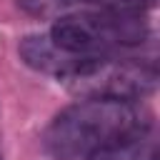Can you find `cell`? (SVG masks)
Segmentation results:
<instances>
[{
    "label": "cell",
    "instance_id": "obj_4",
    "mask_svg": "<svg viewBox=\"0 0 160 160\" xmlns=\"http://www.w3.org/2000/svg\"><path fill=\"white\" fill-rule=\"evenodd\" d=\"M20 50V58L28 68L38 70V72H45V75H52V78H62L80 58L78 55H70L65 50H60L50 35H28L20 40L18 45Z\"/></svg>",
    "mask_w": 160,
    "mask_h": 160
},
{
    "label": "cell",
    "instance_id": "obj_7",
    "mask_svg": "<svg viewBox=\"0 0 160 160\" xmlns=\"http://www.w3.org/2000/svg\"><path fill=\"white\" fill-rule=\"evenodd\" d=\"M72 2H85L100 10H128V12H145L155 5V0H72Z\"/></svg>",
    "mask_w": 160,
    "mask_h": 160
},
{
    "label": "cell",
    "instance_id": "obj_2",
    "mask_svg": "<svg viewBox=\"0 0 160 160\" xmlns=\"http://www.w3.org/2000/svg\"><path fill=\"white\" fill-rule=\"evenodd\" d=\"M50 40L78 58L120 55L140 48L150 38L142 12L128 10H80L58 18L50 28Z\"/></svg>",
    "mask_w": 160,
    "mask_h": 160
},
{
    "label": "cell",
    "instance_id": "obj_8",
    "mask_svg": "<svg viewBox=\"0 0 160 160\" xmlns=\"http://www.w3.org/2000/svg\"><path fill=\"white\" fill-rule=\"evenodd\" d=\"M0 160H2V152H0Z\"/></svg>",
    "mask_w": 160,
    "mask_h": 160
},
{
    "label": "cell",
    "instance_id": "obj_1",
    "mask_svg": "<svg viewBox=\"0 0 160 160\" xmlns=\"http://www.w3.org/2000/svg\"><path fill=\"white\" fill-rule=\"evenodd\" d=\"M150 128V115L140 102L78 100L50 120L42 148L52 160H85L98 148Z\"/></svg>",
    "mask_w": 160,
    "mask_h": 160
},
{
    "label": "cell",
    "instance_id": "obj_3",
    "mask_svg": "<svg viewBox=\"0 0 160 160\" xmlns=\"http://www.w3.org/2000/svg\"><path fill=\"white\" fill-rule=\"evenodd\" d=\"M60 82L78 100H118L140 102L158 88L155 62L125 58V55H95L80 58Z\"/></svg>",
    "mask_w": 160,
    "mask_h": 160
},
{
    "label": "cell",
    "instance_id": "obj_6",
    "mask_svg": "<svg viewBox=\"0 0 160 160\" xmlns=\"http://www.w3.org/2000/svg\"><path fill=\"white\" fill-rule=\"evenodd\" d=\"M15 2L28 15L42 18V20H58L68 12H72V0H15Z\"/></svg>",
    "mask_w": 160,
    "mask_h": 160
},
{
    "label": "cell",
    "instance_id": "obj_5",
    "mask_svg": "<svg viewBox=\"0 0 160 160\" xmlns=\"http://www.w3.org/2000/svg\"><path fill=\"white\" fill-rule=\"evenodd\" d=\"M85 160H158V145L152 138V128L118 138L98 148L95 152H90Z\"/></svg>",
    "mask_w": 160,
    "mask_h": 160
}]
</instances>
